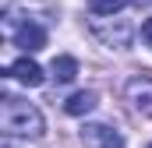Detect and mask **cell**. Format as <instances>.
Listing matches in <instances>:
<instances>
[{"mask_svg": "<svg viewBox=\"0 0 152 148\" xmlns=\"http://www.w3.org/2000/svg\"><path fill=\"white\" fill-rule=\"evenodd\" d=\"M0 127L11 138H39L42 134V113L25 99H4L0 106Z\"/></svg>", "mask_w": 152, "mask_h": 148, "instance_id": "1", "label": "cell"}, {"mask_svg": "<svg viewBox=\"0 0 152 148\" xmlns=\"http://www.w3.org/2000/svg\"><path fill=\"white\" fill-rule=\"evenodd\" d=\"M81 141L88 148H124V138L117 134L113 127H106V123H88V127H81Z\"/></svg>", "mask_w": 152, "mask_h": 148, "instance_id": "2", "label": "cell"}, {"mask_svg": "<svg viewBox=\"0 0 152 148\" xmlns=\"http://www.w3.org/2000/svg\"><path fill=\"white\" fill-rule=\"evenodd\" d=\"M127 102H131L134 113L152 116V78H134V81H127Z\"/></svg>", "mask_w": 152, "mask_h": 148, "instance_id": "3", "label": "cell"}, {"mask_svg": "<svg viewBox=\"0 0 152 148\" xmlns=\"http://www.w3.org/2000/svg\"><path fill=\"white\" fill-rule=\"evenodd\" d=\"M7 74H11V78H18V81H21V85H28V88H36V85H42V67H39L36 60H28V57L14 60Z\"/></svg>", "mask_w": 152, "mask_h": 148, "instance_id": "4", "label": "cell"}, {"mask_svg": "<svg viewBox=\"0 0 152 148\" xmlns=\"http://www.w3.org/2000/svg\"><path fill=\"white\" fill-rule=\"evenodd\" d=\"M18 46H21V49H28V53H36V49L46 46V32H42L39 25L28 21V25H21V28H18Z\"/></svg>", "mask_w": 152, "mask_h": 148, "instance_id": "5", "label": "cell"}, {"mask_svg": "<svg viewBox=\"0 0 152 148\" xmlns=\"http://www.w3.org/2000/svg\"><path fill=\"white\" fill-rule=\"evenodd\" d=\"M64 110L71 113V116H85V113L96 110V92H75L67 102H64Z\"/></svg>", "mask_w": 152, "mask_h": 148, "instance_id": "6", "label": "cell"}, {"mask_svg": "<svg viewBox=\"0 0 152 148\" xmlns=\"http://www.w3.org/2000/svg\"><path fill=\"white\" fill-rule=\"evenodd\" d=\"M50 71H53L57 81H75V78H78V60H75V57H57Z\"/></svg>", "mask_w": 152, "mask_h": 148, "instance_id": "7", "label": "cell"}, {"mask_svg": "<svg viewBox=\"0 0 152 148\" xmlns=\"http://www.w3.org/2000/svg\"><path fill=\"white\" fill-rule=\"evenodd\" d=\"M124 4H127V0H88V11L99 14V18H106V14H117Z\"/></svg>", "mask_w": 152, "mask_h": 148, "instance_id": "8", "label": "cell"}, {"mask_svg": "<svg viewBox=\"0 0 152 148\" xmlns=\"http://www.w3.org/2000/svg\"><path fill=\"white\" fill-rule=\"evenodd\" d=\"M142 39H145V46H152V18L142 25Z\"/></svg>", "mask_w": 152, "mask_h": 148, "instance_id": "9", "label": "cell"}, {"mask_svg": "<svg viewBox=\"0 0 152 148\" xmlns=\"http://www.w3.org/2000/svg\"><path fill=\"white\" fill-rule=\"evenodd\" d=\"M149 148H152V145H149Z\"/></svg>", "mask_w": 152, "mask_h": 148, "instance_id": "10", "label": "cell"}]
</instances>
